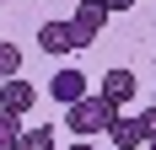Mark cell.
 I'll use <instances>...</instances> for the list:
<instances>
[{"label": "cell", "mask_w": 156, "mask_h": 150, "mask_svg": "<svg viewBox=\"0 0 156 150\" xmlns=\"http://www.w3.org/2000/svg\"><path fill=\"white\" fill-rule=\"evenodd\" d=\"M16 75H22V48L0 38V80H16Z\"/></svg>", "instance_id": "cell-9"}, {"label": "cell", "mask_w": 156, "mask_h": 150, "mask_svg": "<svg viewBox=\"0 0 156 150\" xmlns=\"http://www.w3.org/2000/svg\"><path fill=\"white\" fill-rule=\"evenodd\" d=\"M70 27L81 32V43H97L102 27H108V5H102V0H81L76 16H70Z\"/></svg>", "instance_id": "cell-4"}, {"label": "cell", "mask_w": 156, "mask_h": 150, "mask_svg": "<svg viewBox=\"0 0 156 150\" xmlns=\"http://www.w3.org/2000/svg\"><path fill=\"white\" fill-rule=\"evenodd\" d=\"M70 150H97V145H92V139H76V145H70Z\"/></svg>", "instance_id": "cell-13"}, {"label": "cell", "mask_w": 156, "mask_h": 150, "mask_svg": "<svg viewBox=\"0 0 156 150\" xmlns=\"http://www.w3.org/2000/svg\"><path fill=\"white\" fill-rule=\"evenodd\" d=\"M16 150H54V129H43V123H32V129H22Z\"/></svg>", "instance_id": "cell-8"}, {"label": "cell", "mask_w": 156, "mask_h": 150, "mask_svg": "<svg viewBox=\"0 0 156 150\" xmlns=\"http://www.w3.org/2000/svg\"><path fill=\"white\" fill-rule=\"evenodd\" d=\"M102 5H108V16H113V11H129L135 0H102Z\"/></svg>", "instance_id": "cell-12"}, {"label": "cell", "mask_w": 156, "mask_h": 150, "mask_svg": "<svg viewBox=\"0 0 156 150\" xmlns=\"http://www.w3.org/2000/svg\"><path fill=\"white\" fill-rule=\"evenodd\" d=\"M32 102H38V91L16 75V80H0V113H11V118H22V113H32Z\"/></svg>", "instance_id": "cell-5"}, {"label": "cell", "mask_w": 156, "mask_h": 150, "mask_svg": "<svg viewBox=\"0 0 156 150\" xmlns=\"http://www.w3.org/2000/svg\"><path fill=\"white\" fill-rule=\"evenodd\" d=\"M65 123L76 129V139H92V134H108V123H113V107L102 102V97H81L76 107H65Z\"/></svg>", "instance_id": "cell-1"}, {"label": "cell", "mask_w": 156, "mask_h": 150, "mask_svg": "<svg viewBox=\"0 0 156 150\" xmlns=\"http://www.w3.org/2000/svg\"><path fill=\"white\" fill-rule=\"evenodd\" d=\"M135 91H140V75H135V70H108V75H102V86H97V97L119 113V107L135 102Z\"/></svg>", "instance_id": "cell-2"}, {"label": "cell", "mask_w": 156, "mask_h": 150, "mask_svg": "<svg viewBox=\"0 0 156 150\" xmlns=\"http://www.w3.org/2000/svg\"><path fill=\"white\" fill-rule=\"evenodd\" d=\"M22 129H27L22 118H11V113H0V150H16V139H22Z\"/></svg>", "instance_id": "cell-10"}, {"label": "cell", "mask_w": 156, "mask_h": 150, "mask_svg": "<svg viewBox=\"0 0 156 150\" xmlns=\"http://www.w3.org/2000/svg\"><path fill=\"white\" fill-rule=\"evenodd\" d=\"M86 80H92V75H81V70H59L54 80H48V91H54V102L76 107L81 97H92V91H86Z\"/></svg>", "instance_id": "cell-6"}, {"label": "cell", "mask_w": 156, "mask_h": 150, "mask_svg": "<svg viewBox=\"0 0 156 150\" xmlns=\"http://www.w3.org/2000/svg\"><path fill=\"white\" fill-rule=\"evenodd\" d=\"M140 139H145V145H156V102L140 113Z\"/></svg>", "instance_id": "cell-11"}, {"label": "cell", "mask_w": 156, "mask_h": 150, "mask_svg": "<svg viewBox=\"0 0 156 150\" xmlns=\"http://www.w3.org/2000/svg\"><path fill=\"white\" fill-rule=\"evenodd\" d=\"M38 48H43V54H76V48H86V43H81V32L70 27V22H43V27H38Z\"/></svg>", "instance_id": "cell-3"}, {"label": "cell", "mask_w": 156, "mask_h": 150, "mask_svg": "<svg viewBox=\"0 0 156 150\" xmlns=\"http://www.w3.org/2000/svg\"><path fill=\"white\" fill-rule=\"evenodd\" d=\"M151 150H156V145H151Z\"/></svg>", "instance_id": "cell-14"}, {"label": "cell", "mask_w": 156, "mask_h": 150, "mask_svg": "<svg viewBox=\"0 0 156 150\" xmlns=\"http://www.w3.org/2000/svg\"><path fill=\"white\" fill-rule=\"evenodd\" d=\"M108 139H113V150H140V145H145V139H140V118H124V113H113Z\"/></svg>", "instance_id": "cell-7"}]
</instances>
